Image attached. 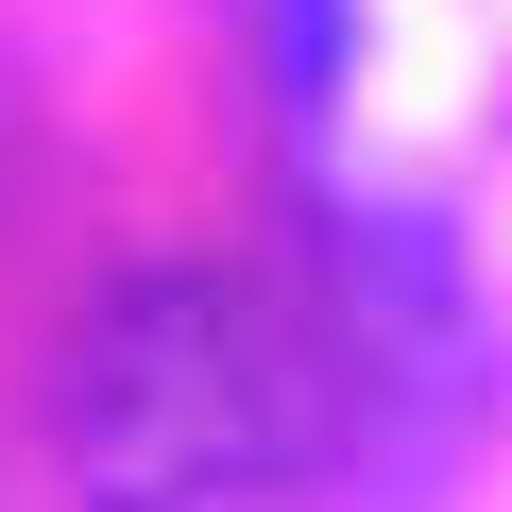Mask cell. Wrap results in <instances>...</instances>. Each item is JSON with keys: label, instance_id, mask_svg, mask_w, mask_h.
<instances>
[{"label": "cell", "instance_id": "obj_2", "mask_svg": "<svg viewBox=\"0 0 512 512\" xmlns=\"http://www.w3.org/2000/svg\"><path fill=\"white\" fill-rule=\"evenodd\" d=\"M342 325H359V393L410 410V478H427L444 427L478 410V308L427 222H342Z\"/></svg>", "mask_w": 512, "mask_h": 512}, {"label": "cell", "instance_id": "obj_1", "mask_svg": "<svg viewBox=\"0 0 512 512\" xmlns=\"http://www.w3.org/2000/svg\"><path fill=\"white\" fill-rule=\"evenodd\" d=\"M69 478L86 512H274L291 359L222 274H120L69 342Z\"/></svg>", "mask_w": 512, "mask_h": 512}]
</instances>
